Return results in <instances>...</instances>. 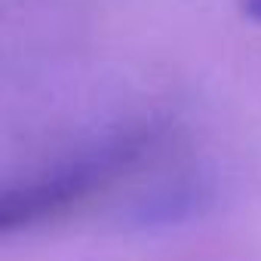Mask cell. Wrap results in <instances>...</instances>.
<instances>
[{
	"label": "cell",
	"mask_w": 261,
	"mask_h": 261,
	"mask_svg": "<svg viewBox=\"0 0 261 261\" xmlns=\"http://www.w3.org/2000/svg\"><path fill=\"white\" fill-rule=\"evenodd\" d=\"M157 139H160V123L151 120L129 123L74 151L71 157L59 160L53 169L34 175L31 181L10 188L0 200V230L10 233L19 227H31L86 200L108 181L120 178L129 166H136L154 148Z\"/></svg>",
	"instance_id": "obj_1"
},
{
	"label": "cell",
	"mask_w": 261,
	"mask_h": 261,
	"mask_svg": "<svg viewBox=\"0 0 261 261\" xmlns=\"http://www.w3.org/2000/svg\"><path fill=\"white\" fill-rule=\"evenodd\" d=\"M243 10L249 13V19L261 22V0H243Z\"/></svg>",
	"instance_id": "obj_2"
}]
</instances>
